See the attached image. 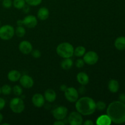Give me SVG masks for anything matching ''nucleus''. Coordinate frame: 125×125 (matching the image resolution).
Returning a JSON list of instances; mask_svg holds the SVG:
<instances>
[{
  "instance_id": "1",
  "label": "nucleus",
  "mask_w": 125,
  "mask_h": 125,
  "mask_svg": "<svg viewBox=\"0 0 125 125\" xmlns=\"http://www.w3.org/2000/svg\"><path fill=\"white\" fill-rule=\"evenodd\" d=\"M107 115L115 124L125 123V103L115 101L109 104L106 110Z\"/></svg>"
},
{
  "instance_id": "2",
  "label": "nucleus",
  "mask_w": 125,
  "mask_h": 125,
  "mask_svg": "<svg viewBox=\"0 0 125 125\" xmlns=\"http://www.w3.org/2000/svg\"><path fill=\"white\" fill-rule=\"evenodd\" d=\"M75 108L82 115H90L96 111V102L89 96H84L76 101Z\"/></svg>"
},
{
  "instance_id": "3",
  "label": "nucleus",
  "mask_w": 125,
  "mask_h": 125,
  "mask_svg": "<svg viewBox=\"0 0 125 125\" xmlns=\"http://www.w3.org/2000/svg\"><path fill=\"white\" fill-rule=\"evenodd\" d=\"M56 52L62 58H71L74 54V47L68 42L60 43L56 48Z\"/></svg>"
},
{
  "instance_id": "4",
  "label": "nucleus",
  "mask_w": 125,
  "mask_h": 125,
  "mask_svg": "<svg viewBox=\"0 0 125 125\" xmlns=\"http://www.w3.org/2000/svg\"><path fill=\"white\" fill-rule=\"evenodd\" d=\"M11 111L15 114H20L24 110L25 105L23 100L19 97H15L10 100L9 103Z\"/></svg>"
},
{
  "instance_id": "5",
  "label": "nucleus",
  "mask_w": 125,
  "mask_h": 125,
  "mask_svg": "<svg viewBox=\"0 0 125 125\" xmlns=\"http://www.w3.org/2000/svg\"><path fill=\"white\" fill-rule=\"evenodd\" d=\"M15 35V29L9 24L0 26V39L4 40H9L12 39Z\"/></svg>"
},
{
  "instance_id": "6",
  "label": "nucleus",
  "mask_w": 125,
  "mask_h": 125,
  "mask_svg": "<svg viewBox=\"0 0 125 125\" xmlns=\"http://www.w3.org/2000/svg\"><path fill=\"white\" fill-rule=\"evenodd\" d=\"M65 97L67 101L70 103H74L78 100L79 98V93L78 91L73 87H67L65 91L64 92Z\"/></svg>"
},
{
  "instance_id": "7",
  "label": "nucleus",
  "mask_w": 125,
  "mask_h": 125,
  "mask_svg": "<svg viewBox=\"0 0 125 125\" xmlns=\"http://www.w3.org/2000/svg\"><path fill=\"white\" fill-rule=\"evenodd\" d=\"M83 60L85 63L90 65H93L96 63L98 61L99 57L96 52L94 51H90L84 54Z\"/></svg>"
},
{
  "instance_id": "8",
  "label": "nucleus",
  "mask_w": 125,
  "mask_h": 125,
  "mask_svg": "<svg viewBox=\"0 0 125 125\" xmlns=\"http://www.w3.org/2000/svg\"><path fill=\"white\" fill-rule=\"evenodd\" d=\"M68 114V109L65 106H59L52 111V115L57 120H63Z\"/></svg>"
},
{
  "instance_id": "9",
  "label": "nucleus",
  "mask_w": 125,
  "mask_h": 125,
  "mask_svg": "<svg viewBox=\"0 0 125 125\" xmlns=\"http://www.w3.org/2000/svg\"><path fill=\"white\" fill-rule=\"evenodd\" d=\"M68 122L71 125H81L83 122L82 115L77 112H72L68 117Z\"/></svg>"
},
{
  "instance_id": "10",
  "label": "nucleus",
  "mask_w": 125,
  "mask_h": 125,
  "mask_svg": "<svg viewBox=\"0 0 125 125\" xmlns=\"http://www.w3.org/2000/svg\"><path fill=\"white\" fill-rule=\"evenodd\" d=\"M19 80L21 85L25 89H30V88L32 87L34 85V82L33 79L32 78V77L29 75H27V74H24V75L21 76Z\"/></svg>"
},
{
  "instance_id": "11",
  "label": "nucleus",
  "mask_w": 125,
  "mask_h": 125,
  "mask_svg": "<svg viewBox=\"0 0 125 125\" xmlns=\"http://www.w3.org/2000/svg\"><path fill=\"white\" fill-rule=\"evenodd\" d=\"M23 25L26 26L28 28H34L37 25L38 21L37 18L36 17L32 15H29L26 16L24 19L23 20Z\"/></svg>"
},
{
  "instance_id": "12",
  "label": "nucleus",
  "mask_w": 125,
  "mask_h": 125,
  "mask_svg": "<svg viewBox=\"0 0 125 125\" xmlns=\"http://www.w3.org/2000/svg\"><path fill=\"white\" fill-rule=\"evenodd\" d=\"M18 48L21 53L24 54H28L31 53L32 51V45L29 41L23 40L19 44Z\"/></svg>"
},
{
  "instance_id": "13",
  "label": "nucleus",
  "mask_w": 125,
  "mask_h": 125,
  "mask_svg": "<svg viewBox=\"0 0 125 125\" xmlns=\"http://www.w3.org/2000/svg\"><path fill=\"white\" fill-rule=\"evenodd\" d=\"M32 102L35 107H42L45 104V97L40 94H35L32 98Z\"/></svg>"
},
{
  "instance_id": "14",
  "label": "nucleus",
  "mask_w": 125,
  "mask_h": 125,
  "mask_svg": "<svg viewBox=\"0 0 125 125\" xmlns=\"http://www.w3.org/2000/svg\"><path fill=\"white\" fill-rule=\"evenodd\" d=\"M44 97L46 101L49 103H53L56 100L57 95L55 91L52 89H48L45 92Z\"/></svg>"
},
{
  "instance_id": "15",
  "label": "nucleus",
  "mask_w": 125,
  "mask_h": 125,
  "mask_svg": "<svg viewBox=\"0 0 125 125\" xmlns=\"http://www.w3.org/2000/svg\"><path fill=\"white\" fill-rule=\"evenodd\" d=\"M76 79L78 83L81 85H85L89 83V77L87 73L80 72L76 76Z\"/></svg>"
},
{
  "instance_id": "16",
  "label": "nucleus",
  "mask_w": 125,
  "mask_h": 125,
  "mask_svg": "<svg viewBox=\"0 0 125 125\" xmlns=\"http://www.w3.org/2000/svg\"><path fill=\"white\" fill-rule=\"evenodd\" d=\"M50 15L49 10L46 7H40L37 12V17L40 20H46Z\"/></svg>"
},
{
  "instance_id": "17",
  "label": "nucleus",
  "mask_w": 125,
  "mask_h": 125,
  "mask_svg": "<svg viewBox=\"0 0 125 125\" xmlns=\"http://www.w3.org/2000/svg\"><path fill=\"white\" fill-rule=\"evenodd\" d=\"M21 76L20 72L16 70H12L10 71L7 74V78L11 82H17Z\"/></svg>"
},
{
  "instance_id": "18",
  "label": "nucleus",
  "mask_w": 125,
  "mask_h": 125,
  "mask_svg": "<svg viewBox=\"0 0 125 125\" xmlns=\"http://www.w3.org/2000/svg\"><path fill=\"white\" fill-rule=\"evenodd\" d=\"M120 88L119 83L116 79H111L108 83V89L111 93H117Z\"/></svg>"
},
{
  "instance_id": "19",
  "label": "nucleus",
  "mask_w": 125,
  "mask_h": 125,
  "mask_svg": "<svg viewBox=\"0 0 125 125\" xmlns=\"http://www.w3.org/2000/svg\"><path fill=\"white\" fill-rule=\"evenodd\" d=\"M115 47L120 51L125 50V37L120 36L116 39L114 42Z\"/></svg>"
},
{
  "instance_id": "20",
  "label": "nucleus",
  "mask_w": 125,
  "mask_h": 125,
  "mask_svg": "<svg viewBox=\"0 0 125 125\" xmlns=\"http://www.w3.org/2000/svg\"><path fill=\"white\" fill-rule=\"evenodd\" d=\"M112 121L107 115H102L97 118L96 122L98 125H110Z\"/></svg>"
},
{
  "instance_id": "21",
  "label": "nucleus",
  "mask_w": 125,
  "mask_h": 125,
  "mask_svg": "<svg viewBox=\"0 0 125 125\" xmlns=\"http://www.w3.org/2000/svg\"><path fill=\"white\" fill-rule=\"evenodd\" d=\"M73 65V61L70 58H65L64 60H63L61 63V66L62 69L65 70L70 69Z\"/></svg>"
},
{
  "instance_id": "22",
  "label": "nucleus",
  "mask_w": 125,
  "mask_h": 125,
  "mask_svg": "<svg viewBox=\"0 0 125 125\" xmlns=\"http://www.w3.org/2000/svg\"><path fill=\"white\" fill-rule=\"evenodd\" d=\"M85 51H86V50H85V47H84L83 46H79L74 49V54L73 55H74L76 57H81L84 56V54L85 53Z\"/></svg>"
},
{
  "instance_id": "23",
  "label": "nucleus",
  "mask_w": 125,
  "mask_h": 125,
  "mask_svg": "<svg viewBox=\"0 0 125 125\" xmlns=\"http://www.w3.org/2000/svg\"><path fill=\"white\" fill-rule=\"evenodd\" d=\"M15 34L18 37H23L26 34V29L23 28V26H18L15 30Z\"/></svg>"
},
{
  "instance_id": "24",
  "label": "nucleus",
  "mask_w": 125,
  "mask_h": 125,
  "mask_svg": "<svg viewBox=\"0 0 125 125\" xmlns=\"http://www.w3.org/2000/svg\"><path fill=\"white\" fill-rule=\"evenodd\" d=\"M13 5L15 8L17 9H21L26 5L25 0H13Z\"/></svg>"
},
{
  "instance_id": "25",
  "label": "nucleus",
  "mask_w": 125,
  "mask_h": 125,
  "mask_svg": "<svg viewBox=\"0 0 125 125\" xmlns=\"http://www.w3.org/2000/svg\"><path fill=\"white\" fill-rule=\"evenodd\" d=\"M1 91L3 95H8L11 94L12 91V89L8 84H5V85H2V87L1 88Z\"/></svg>"
},
{
  "instance_id": "26",
  "label": "nucleus",
  "mask_w": 125,
  "mask_h": 125,
  "mask_svg": "<svg viewBox=\"0 0 125 125\" xmlns=\"http://www.w3.org/2000/svg\"><path fill=\"white\" fill-rule=\"evenodd\" d=\"M12 91H13V94L16 96H21L23 94V89L20 86L18 85H16L12 88Z\"/></svg>"
},
{
  "instance_id": "27",
  "label": "nucleus",
  "mask_w": 125,
  "mask_h": 125,
  "mask_svg": "<svg viewBox=\"0 0 125 125\" xmlns=\"http://www.w3.org/2000/svg\"><path fill=\"white\" fill-rule=\"evenodd\" d=\"M106 108V104L104 101H98L96 103V109L100 111H103Z\"/></svg>"
},
{
  "instance_id": "28",
  "label": "nucleus",
  "mask_w": 125,
  "mask_h": 125,
  "mask_svg": "<svg viewBox=\"0 0 125 125\" xmlns=\"http://www.w3.org/2000/svg\"><path fill=\"white\" fill-rule=\"evenodd\" d=\"M42 0H25L26 3L29 6H37L42 3Z\"/></svg>"
},
{
  "instance_id": "29",
  "label": "nucleus",
  "mask_w": 125,
  "mask_h": 125,
  "mask_svg": "<svg viewBox=\"0 0 125 125\" xmlns=\"http://www.w3.org/2000/svg\"><path fill=\"white\" fill-rule=\"evenodd\" d=\"M2 5L4 8L9 9L13 5V1L12 0H2Z\"/></svg>"
},
{
  "instance_id": "30",
  "label": "nucleus",
  "mask_w": 125,
  "mask_h": 125,
  "mask_svg": "<svg viewBox=\"0 0 125 125\" xmlns=\"http://www.w3.org/2000/svg\"><path fill=\"white\" fill-rule=\"evenodd\" d=\"M84 64H85V62H84V60L82 59H77L76 61L75 65L77 68H83L84 66Z\"/></svg>"
},
{
  "instance_id": "31",
  "label": "nucleus",
  "mask_w": 125,
  "mask_h": 125,
  "mask_svg": "<svg viewBox=\"0 0 125 125\" xmlns=\"http://www.w3.org/2000/svg\"><path fill=\"white\" fill-rule=\"evenodd\" d=\"M31 53H32V56L34 57V58L38 59V58H40V57H41V55H42L41 52L38 50H32Z\"/></svg>"
},
{
  "instance_id": "32",
  "label": "nucleus",
  "mask_w": 125,
  "mask_h": 125,
  "mask_svg": "<svg viewBox=\"0 0 125 125\" xmlns=\"http://www.w3.org/2000/svg\"><path fill=\"white\" fill-rule=\"evenodd\" d=\"M5 106H6V101L4 98L0 97V111L3 109Z\"/></svg>"
},
{
  "instance_id": "33",
  "label": "nucleus",
  "mask_w": 125,
  "mask_h": 125,
  "mask_svg": "<svg viewBox=\"0 0 125 125\" xmlns=\"http://www.w3.org/2000/svg\"><path fill=\"white\" fill-rule=\"evenodd\" d=\"M118 99H119L120 101L123 103H125V94H121L119 95Z\"/></svg>"
},
{
  "instance_id": "34",
  "label": "nucleus",
  "mask_w": 125,
  "mask_h": 125,
  "mask_svg": "<svg viewBox=\"0 0 125 125\" xmlns=\"http://www.w3.org/2000/svg\"><path fill=\"white\" fill-rule=\"evenodd\" d=\"M85 92V87H84V85H82V86L79 89L78 93H79V94H84Z\"/></svg>"
},
{
  "instance_id": "35",
  "label": "nucleus",
  "mask_w": 125,
  "mask_h": 125,
  "mask_svg": "<svg viewBox=\"0 0 125 125\" xmlns=\"http://www.w3.org/2000/svg\"><path fill=\"white\" fill-rule=\"evenodd\" d=\"M83 124L84 125H94V122L92 120H85V122H84Z\"/></svg>"
},
{
  "instance_id": "36",
  "label": "nucleus",
  "mask_w": 125,
  "mask_h": 125,
  "mask_svg": "<svg viewBox=\"0 0 125 125\" xmlns=\"http://www.w3.org/2000/svg\"><path fill=\"white\" fill-rule=\"evenodd\" d=\"M54 125H64L65 123L62 120H57L54 123Z\"/></svg>"
},
{
  "instance_id": "37",
  "label": "nucleus",
  "mask_w": 125,
  "mask_h": 125,
  "mask_svg": "<svg viewBox=\"0 0 125 125\" xmlns=\"http://www.w3.org/2000/svg\"><path fill=\"white\" fill-rule=\"evenodd\" d=\"M67 89V86L66 85H65V84H62V85H61V87H60V90L62 92H65Z\"/></svg>"
},
{
  "instance_id": "38",
  "label": "nucleus",
  "mask_w": 125,
  "mask_h": 125,
  "mask_svg": "<svg viewBox=\"0 0 125 125\" xmlns=\"http://www.w3.org/2000/svg\"><path fill=\"white\" fill-rule=\"evenodd\" d=\"M23 11H24V12H25L26 13H28V12H29V10H30V9H29V7H28V6H26V5L24 6V7H23Z\"/></svg>"
},
{
  "instance_id": "39",
  "label": "nucleus",
  "mask_w": 125,
  "mask_h": 125,
  "mask_svg": "<svg viewBox=\"0 0 125 125\" xmlns=\"http://www.w3.org/2000/svg\"><path fill=\"white\" fill-rule=\"evenodd\" d=\"M17 24L18 26H23V20H18L17 22Z\"/></svg>"
},
{
  "instance_id": "40",
  "label": "nucleus",
  "mask_w": 125,
  "mask_h": 125,
  "mask_svg": "<svg viewBox=\"0 0 125 125\" xmlns=\"http://www.w3.org/2000/svg\"><path fill=\"white\" fill-rule=\"evenodd\" d=\"M2 120H3V115H2V114L0 113V123L2 122Z\"/></svg>"
},
{
  "instance_id": "41",
  "label": "nucleus",
  "mask_w": 125,
  "mask_h": 125,
  "mask_svg": "<svg viewBox=\"0 0 125 125\" xmlns=\"http://www.w3.org/2000/svg\"><path fill=\"white\" fill-rule=\"evenodd\" d=\"M9 125V123H3V124H2V125Z\"/></svg>"
},
{
  "instance_id": "42",
  "label": "nucleus",
  "mask_w": 125,
  "mask_h": 125,
  "mask_svg": "<svg viewBox=\"0 0 125 125\" xmlns=\"http://www.w3.org/2000/svg\"><path fill=\"white\" fill-rule=\"evenodd\" d=\"M1 94V87H0V94Z\"/></svg>"
},
{
  "instance_id": "43",
  "label": "nucleus",
  "mask_w": 125,
  "mask_h": 125,
  "mask_svg": "<svg viewBox=\"0 0 125 125\" xmlns=\"http://www.w3.org/2000/svg\"><path fill=\"white\" fill-rule=\"evenodd\" d=\"M0 26H1V21H0Z\"/></svg>"
},
{
  "instance_id": "44",
  "label": "nucleus",
  "mask_w": 125,
  "mask_h": 125,
  "mask_svg": "<svg viewBox=\"0 0 125 125\" xmlns=\"http://www.w3.org/2000/svg\"><path fill=\"white\" fill-rule=\"evenodd\" d=\"M1 1H2V0H1Z\"/></svg>"
}]
</instances>
